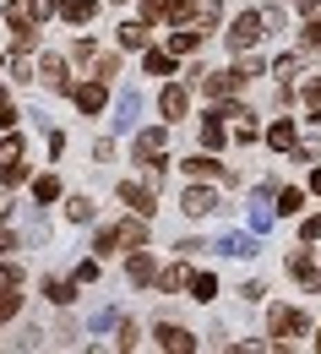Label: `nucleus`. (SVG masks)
Masks as SVG:
<instances>
[{"label":"nucleus","instance_id":"nucleus-7","mask_svg":"<svg viewBox=\"0 0 321 354\" xmlns=\"http://www.w3.org/2000/svg\"><path fill=\"white\" fill-rule=\"evenodd\" d=\"M180 213H191V218H207V213H218V196H213L207 185H185Z\"/></svg>","mask_w":321,"mask_h":354},{"label":"nucleus","instance_id":"nucleus-17","mask_svg":"<svg viewBox=\"0 0 321 354\" xmlns=\"http://www.w3.org/2000/svg\"><path fill=\"white\" fill-rule=\"evenodd\" d=\"M147 77H175V49H147Z\"/></svg>","mask_w":321,"mask_h":354},{"label":"nucleus","instance_id":"nucleus-18","mask_svg":"<svg viewBox=\"0 0 321 354\" xmlns=\"http://www.w3.org/2000/svg\"><path fill=\"white\" fill-rule=\"evenodd\" d=\"M44 295L55 306H71V300H77V278H71V283H66V278H44Z\"/></svg>","mask_w":321,"mask_h":354},{"label":"nucleus","instance_id":"nucleus-11","mask_svg":"<svg viewBox=\"0 0 321 354\" xmlns=\"http://www.w3.org/2000/svg\"><path fill=\"white\" fill-rule=\"evenodd\" d=\"M153 338H158V349H169V354H191V349H196V338H191L185 327H175V322H164Z\"/></svg>","mask_w":321,"mask_h":354},{"label":"nucleus","instance_id":"nucleus-10","mask_svg":"<svg viewBox=\"0 0 321 354\" xmlns=\"http://www.w3.org/2000/svg\"><path fill=\"white\" fill-rule=\"evenodd\" d=\"M180 169H185V175H191V180H218V175H224V164H218V158H213V147H207V153H202V147H196V153H191V158H185Z\"/></svg>","mask_w":321,"mask_h":354},{"label":"nucleus","instance_id":"nucleus-22","mask_svg":"<svg viewBox=\"0 0 321 354\" xmlns=\"http://www.w3.org/2000/svg\"><path fill=\"white\" fill-rule=\"evenodd\" d=\"M185 283H191V267H169V272H158V289H164V295H175V289H185Z\"/></svg>","mask_w":321,"mask_h":354},{"label":"nucleus","instance_id":"nucleus-21","mask_svg":"<svg viewBox=\"0 0 321 354\" xmlns=\"http://www.w3.org/2000/svg\"><path fill=\"white\" fill-rule=\"evenodd\" d=\"M93 11H98L93 0H66V6H60V17H66V22H77V28H82V22H93Z\"/></svg>","mask_w":321,"mask_h":354},{"label":"nucleus","instance_id":"nucleus-40","mask_svg":"<svg viewBox=\"0 0 321 354\" xmlns=\"http://www.w3.org/2000/svg\"><path fill=\"white\" fill-rule=\"evenodd\" d=\"M300 234H305V240H321V213H311V218L300 223Z\"/></svg>","mask_w":321,"mask_h":354},{"label":"nucleus","instance_id":"nucleus-26","mask_svg":"<svg viewBox=\"0 0 321 354\" xmlns=\"http://www.w3.org/2000/svg\"><path fill=\"white\" fill-rule=\"evenodd\" d=\"M11 44H17V55L39 49V22H28V28H11Z\"/></svg>","mask_w":321,"mask_h":354},{"label":"nucleus","instance_id":"nucleus-12","mask_svg":"<svg viewBox=\"0 0 321 354\" xmlns=\"http://www.w3.org/2000/svg\"><path fill=\"white\" fill-rule=\"evenodd\" d=\"M126 278H131V283H158V262L137 245V251H131V262H126Z\"/></svg>","mask_w":321,"mask_h":354},{"label":"nucleus","instance_id":"nucleus-43","mask_svg":"<svg viewBox=\"0 0 321 354\" xmlns=\"http://www.w3.org/2000/svg\"><path fill=\"white\" fill-rule=\"evenodd\" d=\"M294 11L300 17H321V0H294Z\"/></svg>","mask_w":321,"mask_h":354},{"label":"nucleus","instance_id":"nucleus-46","mask_svg":"<svg viewBox=\"0 0 321 354\" xmlns=\"http://www.w3.org/2000/svg\"><path fill=\"white\" fill-rule=\"evenodd\" d=\"M311 191H321V164H316V175H311Z\"/></svg>","mask_w":321,"mask_h":354},{"label":"nucleus","instance_id":"nucleus-44","mask_svg":"<svg viewBox=\"0 0 321 354\" xmlns=\"http://www.w3.org/2000/svg\"><path fill=\"white\" fill-rule=\"evenodd\" d=\"M305 104H311V109H321V77L311 82V88H305Z\"/></svg>","mask_w":321,"mask_h":354},{"label":"nucleus","instance_id":"nucleus-32","mask_svg":"<svg viewBox=\"0 0 321 354\" xmlns=\"http://www.w3.org/2000/svg\"><path fill=\"white\" fill-rule=\"evenodd\" d=\"M98 55H104V49L93 44V39H77V44H71V60H82V66H93Z\"/></svg>","mask_w":321,"mask_h":354},{"label":"nucleus","instance_id":"nucleus-33","mask_svg":"<svg viewBox=\"0 0 321 354\" xmlns=\"http://www.w3.org/2000/svg\"><path fill=\"white\" fill-rule=\"evenodd\" d=\"M256 136H262V126H256V115H245V120H240V126H234V142H245V147H251V142H256Z\"/></svg>","mask_w":321,"mask_h":354},{"label":"nucleus","instance_id":"nucleus-38","mask_svg":"<svg viewBox=\"0 0 321 354\" xmlns=\"http://www.w3.org/2000/svg\"><path fill=\"white\" fill-rule=\"evenodd\" d=\"M300 39H305V49H321V17L305 22V33H300Z\"/></svg>","mask_w":321,"mask_h":354},{"label":"nucleus","instance_id":"nucleus-24","mask_svg":"<svg viewBox=\"0 0 321 354\" xmlns=\"http://www.w3.org/2000/svg\"><path fill=\"white\" fill-rule=\"evenodd\" d=\"M267 147H278V153H289V147H294V120H278L273 131H267Z\"/></svg>","mask_w":321,"mask_h":354},{"label":"nucleus","instance_id":"nucleus-39","mask_svg":"<svg viewBox=\"0 0 321 354\" xmlns=\"http://www.w3.org/2000/svg\"><path fill=\"white\" fill-rule=\"evenodd\" d=\"M273 71H278V77H294V71H300V55H278Z\"/></svg>","mask_w":321,"mask_h":354},{"label":"nucleus","instance_id":"nucleus-45","mask_svg":"<svg viewBox=\"0 0 321 354\" xmlns=\"http://www.w3.org/2000/svg\"><path fill=\"white\" fill-rule=\"evenodd\" d=\"M6 213H11V196H6V191H0V223H6Z\"/></svg>","mask_w":321,"mask_h":354},{"label":"nucleus","instance_id":"nucleus-15","mask_svg":"<svg viewBox=\"0 0 321 354\" xmlns=\"http://www.w3.org/2000/svg\"><path fill=\"white\" fill-rule=\"evenodd\" d=\"M218 251H224V257H256V234H240V229H234V234L218 240Z\"/></svg>","mask_w":321,"mask_h":354},{"label":"nucleus","instance_id":"nucleus-8","mask_svg":"<svg viewBox=\"0 0 321 354\" xmlns=\"http://www.w3.org/2000/svg\"><path fill=\"white\" fill-rule=\"evenodd\" d=\"M71 98H77V109H82V115H98V109L109 104V82H104V77H93V82H82Z\"/></svg>","mask_w":321,"mask_h":354},{"label":"nucleus","instance_id":"nucleus-30","mask_svg":"<svg viewBox=\"0 0 321 354\" xmlns=\"http://www.w3.org/2000/svg\"><path fill=\"white\" fill-rule=\"evenodd\" d=\"M17 310H22V295H17V289H0V327H6Z\"/></svg>","mask_w":321,"mask_h":354},{"label":"nucleus","instance_id":"nucleus-23","mask_svg":"<svg viewBox=\"0 0 321 354\" xmlns=\"http://www.w3.org/2000/svg\"><path fill=\"white\" fill-rule=\"evenodd\" d=\"M218 295V278L213 272H191V300H213Z\"/></svg>","mask_w":321,"mask_h":354},{"label":"nucleus","instance_id":"nucleus-35","mask_svg":"<svg viewBox=\"0 0 321 354\" xmlns=\"http://www.w3.org/2000/svg\"><path fill=\"white\" fill-rule=\"evenodd\" d=\"M158 17H169V0H142V22H158Z\"/></svg>","mask_w":321,"mask_h":354},{"label":"nucleus","instance_id":"nucleus-13","mask_svg":"<svg viewBox=\"0 0 321 354\" xmlns=\"http://www.w3.org/2000/svg\"><path fill=\"white\" fill-rule=\"evenodd\" d=\"M137 109H142V93H137V88H126V93H120V104H115V120H109V126H115V131H131Z\"/></svg>","mask_w":321,"mask_h":354},{"label":"nucleus","instance_id":"nucleus-42","mask_svg":"<svg viewBox=\"0 0 321 354\" xmlns=\"http://www.w3.org/2000/svg\"><path fill=\"white\" fill-rule=\"evenodd\" d=\"M17 245H22V240H17V229H6V223H0V251H17Z\"/></svg>","mask_w":321,"mask_h":354},{"label":"nucleus","instance_id":"nucleus-5","mask_svg":"<svg viewBox=\"0 0 321 354\" xmlns=\"http://www.w3.org/2000/svg\"><path fill=\"white\" fill-rule=\"evenodd\" d=\"M267 327H273V344H294V338H300L311 322H305V316H300L294 306H278L273 316H267Z\"/></svg>","mask_w":321,"mask_h":354},{"label":"nucleus","instance_id":"nucleus-28","mask_svg":"<svg viewBox=\"0 0 321 354\" xmlns=\"http://www.w3.org/2000/svg\"><path fill=\"white\" fill-rule=\"evenodd\" d=\"M55 196H60V180H55V175H39V180H33V202H44V207H49Z\"/></svg>","mask_w":321,"mask_h":354},{"label":"nucleus","instance_id":"nucleus-9","mask_svg":"<svg viewBox=\"0 0 321 354\" xmlns=\"http://www.w3.org/2000/svg\"><path fill=\"white\" fill-rule=\"evenodd\" d=\"M158 109H164L169 120H185V109H191V88H185V82H169V88L158 93Z\"/></svg>","mask_w":321,"mask_h":354},{"label":"nucleus","instance_id":"nucleus-47","mask_svg":"<svg viewBox=\"0 0 321 354\" xmlns=\"http://www.w3.org/2000/svg\"><path fill=\"white\" fill-rule=\"evenodd\" d=\"M316 349H321V333H316Z\"/></svg>","mask_w":321,"mask_h":354},{"label":"nucleus","instance_id":"nucleus-27","mask_svg":"<svg viewBox=\"0 0 321 354\" xmlns=\"http://www.w3.org/2000/svg\"><path fill=\"white\" fill-rule=\"evenodd\" d=\"M196 6H202V0H169V22H175V28L196 22Z\"/></svg>","mask_w":321,"mask_h":354},{"label":"nucleus","instance_id":"nucleus-14","mask_svg":"<svg viewBox=\"0 0 321 354\" xmlns=\"http://www.w3.org/2000/svg\"><path fill=\"white\" fill-rule=\"evenodd\" d=\"M39 77H44L49 88L71 93V82H66V55H44V60H39Z\"/></svg>","mask_w":321,"mask_h":354},{"label":"nucleus","instance_id":"nucleus-34","mask_svg":"<svg viewBox=\"0 0 321 354\" xmlns=\"http://www.w3.org/2000/svg\"><path fill=\"white\" fill-rule=\"evenodd\" d=\"M0 289H22V267L17 262H0Z\"/></svg>","mask_w":321,"mask_h":354},{"label":"nucleus","instance_id":"nucleus-3","mask_svg":"<svg viewBox=\"0 0 321 354\" xmlns=\"http://www.w3.org/2000/svg\"><path fill=\"white\" fill-rule=\"evenodd\" d=\"M115 196H120L126 207H137L142 218H153V213H158V185H142V180H120V185H115Z\"/></svg>","mask_w":321,"mask_h":354},{"label":"nucleus","instance_id":"nucleus-25","mask_svg":"<svg viewBox=\"0 0 321 354\" xmlns=\"http://www.w3.org/2000/svg\"><path fill=\"white\" fill-rule=\"evenodd\" d=\"M120 49H147V22H126L120 28Z\"/></svg>","mask_w":321,"mask_h":354},{"label":"nucleus","instance_id":"nucleus-31","mask_svg":"<svg viewBox=\"0 0 321 354\" xmlns=\"http://www.w3.org/2000/svg\"><path fill=\"white\" fill-rule=\"evenodd\" d=\"M93 71H98L104 82H115V77H120V55H98V60H93Z\"/></svg>","mask_w":321,"mask_h":354},{"label":"nucleus","instance_id":"nucleus-19","mask_svg":"<svg viewBox=\"0 0 321 354\" xmlns=\"http://www.w3.org/2000/svg\"><path fill=\"white\" fill-rule=\"evenodd\" d=\"M202 147H213V153H218V147H224V120H218V115H213V109H207V115H202Z\"/></svg>","mask_w":321,"mask_h":354},{"label":"nucleus","instance_id":"nucleus-41","mask_svg":"<svg viewBox=\"0 0 321 354\" xmlns=\"http://www.w3.org/2000/svg\"><path fill=\"white\" fill-rule=\"evenodd\" d=\"M71 278H77V283H93V278H98V262H82L77 272H71Z\"/></svg>","mask_w":321,"mask_h":354},{"label":"nucleus","instance_id":"nucleus-16","mask_svg":"<svg viewBox=\"0 0 321 354\" xmlns=\"http://www.w3.org/2000/svg\"><path fill=\"white\" fill-rule=\"evenodd\" d=\"M202 33H207V28H196V22H185L180 33L169 39V49H175V55H191V49H202Z\"/></svg>","mask_w":321,"mask_h":354},{"label":"nucleus","instance_id":"nucleus-29","mask_svg":"<svg viewBox=\"0 0 321 354\" xmlns=\"http://www.w3.org/2000/svg\"><path fill=\"white\" fill-rule=\"evenodd\" d=\"M66 218L71 223H93V202L88 196H71V202H66Z\"/></svg>","mask_w":321,"mask_h":354},{"label":"nucleus","instance_id":"nucleus-2","mask_svg":"<svg viewBox=\"0 0 321 354\" xmlns=\"http://www.w3.org/2000/svg\"><path fill=\"white\" fill-rule=\"evenodd\" d=\"M262 33H267V17H256V11H240V17L229 22V33H224V39H229L234 55H245V49L262 44Z\"/></svg>","mask_w":321,"mask_h":354},{"label":"nucleus","instance_id":"nucleus-4","mask_svg":"<svg viewBox=\"0 0 321 354\" xmlns=\"http://www.w3.org/2000/svg\"><path fill=\"white\" fill-rule=\"evenodd\" d=\"M0 180L6 185H22L28 164H22V136H0Z\"/></svg>","mask_w":321,"mask_h":354},{"label":"nucleus","instance_id":"nucleus-6","mask_svg":"<svg viewBox=\"0 0 321 354\" xmlns=\"http://www.w3.org/2000/svg\"><path fill=\"white\" fill-rule=\"evenodd\" d=\"M245 82H251V77H245V71H240V66H234V71H207V77H202V82H196V88L207 93V98H234V93L245 88Z\"/></svg>","mask_w":321,"mask_h":354},{"label":"nucleus","instance_id":"nucleus-1","mask_svg":"<svg viewBox=\"0 0 321 354\" xmlns=\"http://www.w3.org/2000/svg\"><path fill=\"white\" fill-rule=\"evenodd\" d=\"M120 245H131V251H137V245H147V218H126V223H109V229H98V240H93V251H98V257H115V251H120Z\"/></svg>","mask_w":321,"mask_h":354},{"label":"nucleus","instance_id":"nucleus-20","mask_svg":"<svg viewBox=\"0 0 321 354\" xmlns=\"http://www.w3.org/2000/svg\"><path fill=\"white\" fill-rule=\"evenodd\" d=\"M300 207H305V191H300V185H283V191H278V213H283V218H294Z\"/></svg>","mask_w":321,"mask_h":354},{"label":"nucleus","instance_id":"nucleus-37","mask_svg":"<svg viewBox=\"0 0 321 354\" xmlns=\"http://www.w3.org/2000/svg\"><path fill=\"white\" fill-rule=\"evenodd\" d=\"M273 213H278V207H262V202H256V207H251V229H256V234H262V229H267V223H273Z\"/></svg>","mask_w":321,"mask_h":354},{"label":"nucleus","instance_id":"nucleus-36","mask_svg":"<svg viewBox=\"0 0 321 354\" xmlns=\"http://www.w3.org/2000/svg\"><path fill=\"white\" fill-rule=\"evenodd\" d=\"M0 126H6V131L17 126V104H11V93H6V88H0Z\"/></svg>","mask_w":321,"mask_h":354}]
</instances>
